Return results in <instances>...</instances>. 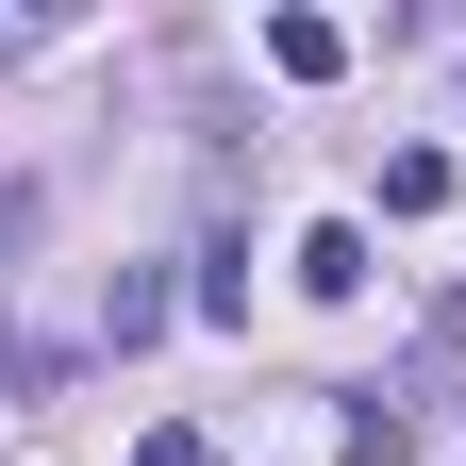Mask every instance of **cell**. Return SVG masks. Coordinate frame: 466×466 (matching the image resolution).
<instances>
[{"mask_svg": "<svg viewBox=\"0 0 466 466\" xmlns=\"http://www.w3.org/2000/svg\"><path fill=\"white\" fill-rule=\"evenodd\" d=\"M167 317H184V283H150V267H116V283H100V350H150Z\"/></svg>", "mask_w": 466, "mask_h": 466, "instance_id": "obj_1", "label": "cell"}, {"mask_svg": "<svg viewBox=\"0 0 466 466\" xmlns=\"http://www.w3.org/2000/svg\"><path fill=\"white\" fill-rule=\"evenodd\" d=\"M300 283H317V300H367V217H317L300 233Z\"/></svg>", "mask_w": 466, "mask_h": 466, "instance_id": "obj_2", "label": "cell"}, {"mask_svg": "<svg viewBox=\"0 0 466 466\" xmlns=\"http://www.w3.org/2000/svg\"><path fill=\"white\" fill-rule=\"evenodd\" d=\"M267 67H283V84H333V67H350V17H267Z\"/></svg>", "mask_w": 466, "mask_h": 466, "instance_id": "obj_3", "label": "cell"}, {"mask_svg": "<svg viewBox=\"0 0 466 466\" xmlns=\"http://www.w3.org/2000/svg\"><path fill=\"white\" fill-rule=\"evenodd\" d=\"M383 217H450V150H383Z\"/></svg>", "mask_w": 466, "mask_h": 466, "instance_id": "obj_4", "label": "cell"}, {"mask_svg": "<svg viewBox=\"0 0 466 466\" xmlns=\"http://www.w3.org/2000/svg\"><path fill=\"white\" fill-rule=\"evenodd\" d=\"M134 466H217V450H200L184 417H150V433H134Z\"/></svg>", "mask_w": 466, "mask_h": 466, "instance_id": "obj_5", "label": "cell"}, {"mask_svg": "<svg viewBox=\"0 0 466 466\" xmlns=\"http://www.w3.org/2000/svg\"><path fill=\"white\" fill-rule=\"evenodd\" d=\"M34 217H50V200H34V184H0V250H34Z\"/></svg>", "mask_w": 466, "mask_h": 466, "instance_id": "obj_6", "label": "cell"}, {"mask_svg": "<svg viewBox=\"0 0 466 466\" xmlns=\"http://www.w3.org/2000/svg\"><path fill=\"white\" fill-rule=\"evenodd\" d=\"M0 383H34V350H17V317H0Z\"/></svg>", "mask_w": 466, "mask_h": 466, "instance_id": "obj_7", "label": "cell"}, {"mask_svg": "<svg viewBox=\"0 0 466 466\" xmlns=\"http://www.w3.org/2000/svg\"><path fill=\"white\" fill-rule=\"evenodd\" d=\"M0 67H17V17H0Z\"/></svg>", "mask_w": 466, "mask_h": 466, "instance_id": "obj_8", "label": "cell"}]
</instances>
